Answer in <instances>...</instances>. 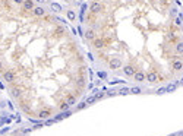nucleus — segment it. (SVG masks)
Listing matches in <instances>:
<instances>
[{"mask_svg":"<svg viewBox=\"0 0 183 136\" xmlns=\"http://www.w3.org/2000/svg\"><path fill=\"white\" fill-rule=\"evenodd\" d=\"M22 2H24V0H12V3H13V5H18V6H21Z\"/></svg>","mask_w":183,"mask_h":136,"instance_id":"72a5a7b5","label":"nucleus"},{"mask_svg":"<svg viewBox=\"0 0 183 136\" xmlns=\"http://www.w3.org/2000/svg\"><path fill=\"white\" fill-rule=\"evenodd\" d=\"M176 51H177L179 54L183 53V43H182V40L179 41V43H176Z\"/></svg>","mask_w":183,"mask_h":136,"instance_id":"412c9836","label":"nucleus"},{"mask_svg":"<svg viewBox=\"0 0 183 136\" xmlns=\"http://www.w3.org/2000/svg\"><path fill=\"white\" fill-rule=\"evenodd\" d=\"M85 38H87L88 41H92L94 38H97V34H95V29H92V28H89V29H87V31H85Z\"/></svg>","mask_w":183,"mask_h":136,"instance_id":"ddd939ff","label":"nucleus"},{"mask_svg":"<svg viewBox=\"0 0 183 136\" xmlns=\"http://www.w3.org/2000/svg\"><path fill=\"white\" fill-rule=\"evenodd\" d=\"M176 89H177V86L174 85V83H170V85L166 86V92H174Z\"/></svg>","mask_w":183,"mask_h":136,"instance_id":"5701e85b","label":"nucleus"},{"mask_svg":"<svg viewBox=\"0 0 183 136\" xmlns=\"http://www.w3.org/2000/svg\"><path fill=\"white\" fill-rule=\"evenodd\" d=\"M18 135H21V130H13L12 132V136H18Z\"/></svg>","mask_w":183,"mask_h":136,"instance_id":"e433bc0d","label":"nucleus"},{"mask_svg":"<svg viewBox=\"0 0 183 136\" xmlns=\"http://www.w3.org/2000/svg\"><path fill=\"white\" fill-rule=\"evenodd\" d=\"M7 130H9V127H5V129H2V130H0V133H2V135H5Z\"/></svg>","mask_w":183,"mask_h":136,"instance_id":"58836bf2","label":"nucleus"},{"mask_svg":"<svg viewBox=\"0 0 183 136\" xmlns=\"http://www.w3.org/2000/svg\"><path fill=\"white\" fill-rule=\"evenodd\" d=\"M167 38H168V41H176V40H177V34H176V32H173V31H171V32H168Z\"/></svg>","mask_w":183,"mask_h":136,"instance_id":"b1692460","label":"nucleus"},{"mask_svg":"<svg viewBox=\"0 0 183 136\" xmlns=\"http://www.w3.org/2000/svg\"><path fill=\"white\" fill-rule=\"evenodd\" d=\"M116 94H117V91H114V89H110L108 92H106V95H107V97H114Z\"/></svg>","mask_w":183,"mask_h":136,"instance_id":"cd10ccee","label":"nucleus"},{"mask_svg":"<svg viewBox=\"0 0 183 136\" xmlns=\"http://www.w3.org/2000/svg\"><path fill=\"white\" fill-rule=\"evenodd\" d=\"M129 92H130V94H141V92H142V88H141V86H132V88L129 89Z\"/></svg>","mask_w":183,"mask_h":136,"instance_id":"4be33fe9","label":"nucleus"},{"mask_svg":"<svg viewBox=\"0 0 183 136\" xmlns=\"http://www.w3.org/2000/svg\"><path fill=\"white\" fill-rule=\"evenodd\" d=\"M104 97H106V94H104V92H100L98 89H94V98H95V101L103 100Z\"/></svg>","mask_w":183,"mask_h":136,"instance_id":"f3484780","label":"nucleus"},{"mask_svg":"<svg viewBox=\"0 0 183 136\" xmlns=\"http://www.w3.org/2000/svg\"><path fill=\"white\" fill-rule=\"evenodd\" d=\"M78 102V98L75 97V95H67V98H66V104L69 107H72V106H75V104Z\"/></svg>","mask_w":183,"mask_h":136,"instance_id":"dca6fc26","label":"nucleus"},{"mask_svg":"<svg viewBox=\"0 0 183 136\" xmlns=\"http://www.w3.org/2000/svg\"><path fill=\"white\" fill-rule=\"evenodd\" d=\"M21 6H22V10L26 12V10H32L35 7V3H34V0H24Z\"/></svg>","mask_w":183,"mask_h":136,"instance_id":"1a4fd4ad","label":"nucleus"},{"mask_svg":"<svg viewBox=\"0 0 183 136\" xmlns=\"http://www.w3.org/2000/svg\"><path fill=\"white\" fill-rule=\"evenodd\" d=\"M62 119H63V114L60 113V114H57V116L54 117V121H60V120H62Z\"/></svg>","mask_w":183,"mask_h":136,"instance_id":"7c9ffc66","label":"nucleus"},{"mask_svg":"<svg viewBox=\"0 0 183 136\" xmlns=\"http://www.w3.org/2000/svg\"><path fill=\"white\" fill-rule=\"evenodd\" d=\"M35 2L40 5V6H43V5H46V3H48V0H35Z\"/></svg>","mask_w":183,"mask_h":136,"instance_id":"2f4dec72","label":"nucleus"},{"mask_svg":"<svg viewBox=\"0 0 183 136\" xmlns=\"http://www.w3.org/2000/svg\"><path fill=\"white\" fill-rule=\"evenodd\" d=\"M94 102H95V98H94V95H91V97L85 98V104H87V106H91V104H94Z\"/></svg>","mask_w":183,"mask_h":136,"instance_id":"393cba45","label":"nucleus"},{"mask_svg":"<svg viewBox=\"0 0 183 136\" xmlns=\"http://www.w3.org/2000/svg\"><path fill=\"white\" fill-rule=\"evenodd\" d=\"M53 123H54V119H46V121H44L46 126H50V124H53Z\"/></svg>","mask_w":183,"mask_h":136,"instance_id":"c85d7f7f","label":"nucleus"},{"mask_svg":"<svg viewBox=\"0 0 183 136\" xmlns=\"http://www.w3.org/2000/svg\"><path fill=\"white\" fill-rule=\"evenodd\" d=\"M3 69V63H2V60H0V70Z\"/></svg>","mask_w":183,"mask_h":136,"instance_id":"a19ab883","label":"nucleus"},{"mask_svg":"<svg viewBox=\"0 0 183 136\" xmlns=\"http://www.w3.org/2000/svg\"><path fill=\"white\" fill-rule=\"evenodd\" d=\"M132 78H133V81H135V82L142 83V82H145V72H142V70H136V72H135V75L132 76Z\"/></svg>","mask_w":183,"mask_h":136,"instance_id":"0eeeda50","label":"nucleus"},{"mask_svg":"<svg viewBox=\"0 0 183 136\" xmlns=\"http://www.w3.org/2000/svg\"><path fill=\"white\" fill-rule=\"evenodd\" d=\"M98 76H100V78H106L107 75H106V73H104V72H100V73H98Z\"/></svg>","mask_w":183,"mask_h":136,"instance_id":"4c0bfd02","label":"nucleus"},{"mask_svg":"<svg viewBox=\"0 0 183 136\" xmlns=\"http://www.w3.org/2000/svg\"><path fill=\"white\" fill-rule=\"evenodd\" d=\"M48 117H52V111L50 110H40L38 119H48Z\"/></svg>","mask_w":183,"mask_h":136,"instance_id":"4468645a","label":"nucleus"},{"mask_svg":"<svg viewBox=\"0 0 183 136\" xmlns=\"http://www.w3.org/2000/svg\"><path fill=\"white\" fill-rule=\"evenodd\" d=\"M75 85H76L79 89H84V88L87 86V79H85V76H79V78L75 81Z\"/></svg>","mask_w":183,"mask_h":136,"instance_id":"9b49d317","label":"nucleus"},{"mask_svg":"<svg viewBox=\"0 0 183 136\" xmlns=\"http://www.w3.org/2000/svg\"><path fill=\"white\" fill-rule=\"evenodd\" d=\"M104 10V6H103V3L101 2H92L91 3V6H89V12H91V15H98V13H101Z\"/></svg>","mask_w":183,"mask_h":136,"instance_id":"f03ea898","label":"nucleus"},{"mask_svg":"<svg viewBox=\"0 0 183 136\" xmlns=\"http://www.w3.org/2000/svg\"><path fill=\"white\" fill-rule=\"evenodd\" d=\"M54 32H56V34H57L59 37H62V35H65V34H66V29H65L63 26H57Z\"/></svg>","mask_w":183,"mask_h":136,"instance_id":"aec40b11","label":"nucleus"},{"mask_svg":"<svg viewBox=\"0 0 183 136\" xmlns=\"http://www.w3.org/2000/svg\"><path fill=\"white\" fill-rule=\"evenodd\" d=\"M108 67L113 69V70L120 69V67H122V59H119V57H111V59L108 60Z\"/></svg>","mask_w":183,"mask_h":136,"instance_id":"20e7f679","label":"nucleus"},{"mask_svg":"<svg viewBox=\"0 0 183 136\" xmlns=\"http://www.w3.org/2000/svg\"><path fill=\"white\" fill-rule=\"evenodd\" d=\"M92 47L95 48V50H103L104 47H106V44H104V40H101V38H94L92 41Z\"/></svg>","mask_w":183,"mask_h":136,"instance_id":"6e6552de","label":"nucleus"},{"mask_svg":"<svg viewBox=\"0 0 183 136\" xmlns=\"http://www.w3.org/2000/svg\"><path fill=\"white\" fill-rule=\"evenodd\" d=\"M31 130H32V127L31 129H24V130H21V135H28Z\"/></svg>","mask_w":183,"mask_h":136,"instance_id":"f704fd0d","label":"nucleus"},{"mask_svg":"<svg viewBox=\"0 0 183 136\" xmlns=\"http://www.w3.org/2000/svg\"><path fill=\"white\" fill-rule=\"evenodd\" d=\"M12 97L13 98H16V100H19V98H21L22 97V91L21 89H19V88H15V86H12Z\"/></svg>","mask_w":183,"mask_h":136,"instance_id":"2eb2a0df","label":"nucleus"},{"mask_svg":"<svg viewBox=\"0 0 183 136\" xmlns=\"http://www.w3.org/2000/svg\"><path fill=\"white\" fill-rule=\"evenodd\" d=\"M136 70H138V69H136L133 65H126V66L123 67V73H125V76H128V78H132V76H133Z\"/></svg>","mask_w":183,"mask_h":136,"instance_id":"423d86ee","label":"nucleus"},{"mask_svg":"<svg viewBox=\"0 0 183 136\" xmlns=\"http://www.w3.org/2000/svg\"><path fill=\"white\" fill-rule=\"evenodd\" d=\"M171 67H173V70H174V72H182V69H183L182 59H174V60H173Z\"/></svg>","mask_w":183,"mask_h":136,"instance_id":"9d476101","label":"nucleus"},{"mask_svg":"<svg viewBox=\"0 0 183 136\" xmlns=\"http://www.w3.org/2000/svg\"><path fill=\"white\" fill-rule=\"evenodd\" d=\"M88 67H85V66H82V67H79V73H81V76H85V70H87Z\"/></svg>","mask_w":183,"mask_h":136,"instance_id":"c756f323","label":"nucleus"},{"mask_svg":"<svg viewBox=\"0 0 183 136\" xmlns=\"http://www.w3.org/2000/svg\"><path fill=\"white\" fill-rule=\"evenodd\" d=\"M145 81L148 83H158L160 82V73L157 70H149L145 73Z\"/></svg>","mask_w":183,"mask_h":136,"instance_id":"f257e3e1","label":"nucleus"},{"mask_svg":"<svg viewBox=\"0 0 183 136\" xmlns=\"http://www.w3.org/2000/svg\"><path fill=\"white\" fill-rule=\"evenodd\" d=\"M66 15H67V19L69 20H72V22H73V20L76 19V13H75V10H66Z\"/></svg>","mask_w":183,"mask_h":136,"instance_id":"a211bd4d","label":"nucleus"},{"mask_svg":"<svg viewBox=\"0 0 183 136\" xmlns=\"http://www.w3.org/2000/svg\"><path fill=\"white\" fill-rule=\"evenodd\" d=\"M3 81L7 83H13L16 81V73L13 70H5L3 72Z\"/></svg>","mask_w":183,"mask_h":136,"instance_id":"7ed1b4c3","label":"nucleus"},{"mask_svg":"<svg viewBox=\"0 0 183 136\" xmlns=\"http://www.w3.org/2000/svg\"><path fill=\"white\" fill-rule=\"evenodd\" d=\"M59 108L62 110V111H66V110H69L70 107H69L67 104H66V101H63V102H62V104H60V106H59Z\"/></svg>","mask_w":183,"mask_h":136,"instance_id":"a878e982","label":"nucleus"},{"mask_svg":"<svg viewBox=\"0 0 183 136\" xmlns=\"http://www.w3.org/2000/svg\"><path fill=\"white\" fill-rule=\"evenodd\" d=\"M157 94H158V95H161V94H166V88H158V89H157Z\"/></svg>","mask_w":183,"mask_h":136,"instance_id":"473e14b6","label":"nucleus"},{"mask_svg":"<svg viewBox=\"0 0 183 136\" xmlns=\"http://www.w3.org/2000/svg\"><path fill=\"white\" fill-rule=\"evenodd\" d=\"M117 94H122V95H126V94H129V88H122L120 91H117Z\"/></svg>","mask_w":183,"mask_h":136,"instance_id":"bb28decb","label":"nucleus"},{"mask_svg":"<svg viewBox=\"0 0 183 136\" xmlns=\"http://www.w3.org/2000/svg\"><path fill=\"white\" fill-rule=\"evenodd\" d=\"M160 2H161L163 5H168V3H170V0H160Z\"/></svg>","mask_w":183,"mask_h":136,"instance_id":"ea45409f","label":"nucleus"},{"mask_svg":"<svg viewBox=\"0 0 183 136\" xmlns=\"http://www.w3.org/2000/svg\"><path fill=\"white\" fill-rule=\"evenodd\" d=\"M85 107H87L85 101H82V102H76V106H75V111H81V110H84Z\"/></svg>","mask_w":183,"mask_h":136,"instance_id":"6ab92c4d","label":"nucleus"},{"mask_svg":"<svg viewBox=\"0 0 183 136\" xmlns=\"http://www.w3.org/2000/svg\"><path fill=\"white\" fill-rule=\"evenodd\" d=\"M31 12H32V15L34 16H37V18H43V16H46V13H47V10L43 7V6H35L32 10H31Z\"/></svg>","mask_w":183,"mask_h":136,"instance_id":"39448f33","label":"nucleus"},{"mask_svg":"<svg viewBox=\"0 0 183 136\" xmlns=\"http://www.w3.org/2000/svg\"><path fill=\"white\" fill-rule=\"evenodd\" d=\"M182 83H183V81H182V79H179V81H176V82H174V85L179 88V86H182Z\"/></svg>","mask_w":183,"mask_h":136,"instance_id":"c9c22d12","label":"nucleus"},{"mask_svg":"<svg viewBox=\"0 0 183 136\" xmlns=\"http://www.w3.org/2000/svg\"><path fill=\"white\" fill-rule=\"evenodd\" d=\"M48 3H50V9H52L54 13H60V12H63V7L60 6L59 3H56V2H48Z\"/></svg>","mask_w":183,"mask_h":136,"instance_id":"f8f14e48","label":"nucleus"}]
</instances>
